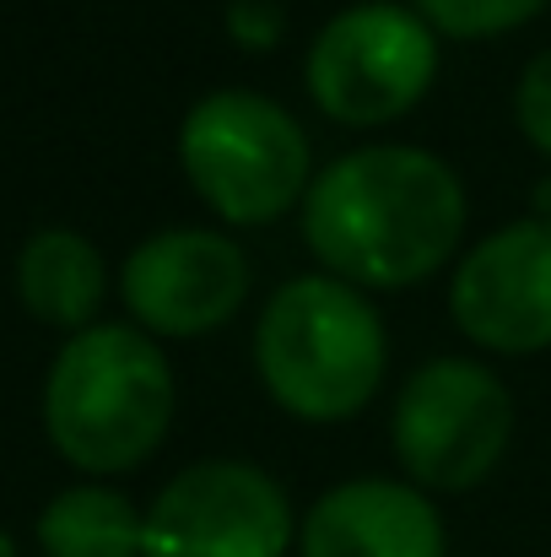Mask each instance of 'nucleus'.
Listing matches in <instances>:
<instances>
[{
	"instance_id": "nucleus-1",
	"label": "nucleus",
	"mask_w": 551,
	"mask_h": 557,
	"mask_svg": "<svg viewBox=\"0 0 551 557\" xmlns=\"http://www.w3.org/2000/svg\"><path fill=\"white\" fill-rule=\"evenodd\" d=\"M465 227L460 174L427 147H358L314 174L303 238L363 287H411L438 271Z\"/></svg>"
},
{
	"instance_id": "nucleus-2",
	"label": "nucleus",
	"mask_w": 551,
	"mask_h": 557,
	"mask_svg": "<svg viewBox=\"0 0 551 557\" xmlns=\"http://www.w3.org/2000/svg\"><path fill=\"white\" fill-rule=\"evenodd\" d=\"M174 422V369L136 325L76 331L43 379L49 444L92 476L141 466Z\"/></svg>"
},
{
	"instance_id": "nucleus-3",
	"label": "nucleus",
	"mask_w": 551,
	"mask_h": 557,
	"mask_svg": "<svg viewBox=\"0 0 551 557\" xmlns=\"http://www.w3.org/2000/svg\"><path fill=\"white\" fill-rule=\"evenodd\" d=\"M254 363L287 411L336 422L363 411L384 379V325L352 282L292 276L260 309Z\"/></svg>"
},
{
	"instance_id": "nucleus-4",
	"label": "nucleus",
	"mask_w": 551,
	"mask_h": 557,
	"mask_svg": "<svg viewBox=\"0 0 551 557\" xmlns=\"http://www.w3.org/2000/svg\"><path fill=\"white\" fill-rule=\"evenodd\" d=\"M179 163L227 222H271L314 185L298 114L249 87H216L184 114Z\"/></svg>"
},
{
	"instance_id": "nucleus-5",
	"label": "nucleus",
	"mask_w": 551,
	"mask_h": 557,
	"mask_svg": "<svg viewBox=\"0 0 551 557\" xmlns=\"http://www.w3.org/2000/svg\"><path fill=\"white\" fill-rule=\"evenodd\" d=\"M509 384L476 358H433L411 373L389 411V438L416 487L465 493L509 449Z\"/></svg>"
},
{
	"instance_id": "nucleus-6",
	"label": "nucleus",
	"mask_w": 551,
	"mask_h": 557,
	"mask_svg": "<svg viewBox=\"0 0 551 557\" xmlns=\"http://www.w3.org/2000/svg\"><path fill=\"white\" fill-rule=\"evenodd\" d=\"M438 71L433 22L395 0H358L309 44V92L341 125H384L405 114Z\"/></svg>"
},
{
	"instance_id": "nucleus-7",
	"label": "nucleus",
	"mask_w": 551,
	"mask_h": 557,
	"mask_svg": "<svg viewBox=\"0 0 551 557\" xmlns=\"http://www.w3.org/2000/svg\"><path fill=\"white\" fill-rule=\"evenodd\" d=\"M292 504L249 460H195L152 498L141 557H287Z\"/></svg>"
},
{
	"instance_id": "nucleus-8",
	"label": "nucleus",
	"mask_w": 551,
	"mask_h": 557,
	"mask_svg": "<svg viewBox=\"0 0 551 557\" xmlns=\"http://www.w3.org/2000/svg\"><path fill=\"white\" fill-rule=\"evenodd\" d=\"M454 325L492 352L551 347V222L519 216L492 227L449 282Z\"/></svg>"
},
{
	"instance_id": "nucleus-9",
	"label": "nucleus",
	"mask_w": 551,
	"mask_h": 557,
	"mask_svg": "<svg viewBox=\"0 0 551 557\" xmlns=\"http://www.w3.org/2000/svg\"><path fill=\"white\" fill-rule=\"evenodd\" d=\"M125 309L158 336H200L227 325L249 293V260L227 233L168 227L130 249L120 271Z\"/></svg>"
},
{
	"instance_id": "nucleus-10",
	"label": "nucleus",
	"mask_w": 551,
	"mask_h": 557,
	"mask_svg": "<svg viewBox=\"0 0 551 557\" xmlns=\"http://www.w3.org/2000/svg\"><path fill=\"white\" fill-rule=\"evenodd\" d=\"M298 547L303 557H443V520L422 487L358 476L303 515Z\"/></svg>"
},
{
	"instance_id": "nucleus-11",
	"label": "nucleus",
	"mask_w": 551,
	"mask_h": 557,
	"mask_svg": "<svg viewBox=\"0 0 551 557\" xmlns=\"http://www.w3.org/2000/svg\"><path fill=\"white\" fill-rule=\"evenodd\" d=\"M103 287H109L103 255L76 227H38L16 255V293H22L27 314L43 325H60L71 336L92 325Z\"/></svg>"
},
{
	"instance_id": "nucleus-12",
	"label": "nucleus",
	"mask_w": 551,
	"mask_h": 557,
	"mask_svg": "<svg viewBox=\"0 0 551 557\" xmlns=\"http://www.w3.org/2000/svg\"><path fill=\"white\" fill-rule=\"evenodd\" d=\"M147 515L114 487H65L38 515L43 557H141Z\"/></svg>"
},
{
	"instance_id": "nucleus-13",
	"label": "nucleus",
	"mask_w": 551,
	"mask_h": 557,
	"mask_svg": "<svg viewBox=\"0 0 551 557\" xmlns=\"http://www.w3.org/2000/svg\"><path fill=\"white\" fill-rule=\"evenodd\" d=\"M547 0H416V11L443 27V33H460V38H481V33H503V27H519L541 11Z\"/></svg>"
},
{
	"instance_id": "nucleus-14",
	"label": "nucleus",
	"mask_w": 551,
	"mask_h": 557,
	"mask_svg": "<svg viewBox=\"0 0 551 557\" xmlns=\"http://www.w3.org/2000/svg\"><path fill=\"white\" fill-rule=\"evenodd\" d=\"M514 114H519V131L551 152V49H541L530 65H525V76H519V87H514Z\"/></svg>"
},
{
	"instance_id": "nucleus-15",
	"label": "nucleus",
	"mask_w": 551,
	"mask_h": 557,
	"mask_svg": "<svg viewBox=\"0 0 551 557\" xmlns=\"http://www.w3.org/2000/svg\"><path fill=\"white\" fill-rule=\"evenodd\" d=\"M227 27H233V38H238V44L271 49V44L281 38L287 16H281V5H276V0H233V5H227Z\"/></svg>"
},
{
	"instance_id": "nucleus-16",
	"label": "nucleus",
	"mask_w": 551,
	"mask_h": 557,
	"mask_svg": "<svg viewBox=\"0 0 551 557\" xmlns=\"http://www.w3.org/2000/svg\"><path fill=\"white\" fill-rule=\"evenodd\" d=\"M536 206H541V216L551 222V180H541V189H536Z\"/></svg>"
},
{
	"instance_id": "nucleus-17",
	"label": "nucleus",
	"mask_w": 551,
	"mask_h": 557,
	"mask_svg": "<svg viewBox=\"0 0 551 557\" xmlns=\"http://www.w3.org/2000/svg\"><path fill=\"white\" fill-rule=\"evenodd\" d=\"M0 557H16V542H11L5 531H0Z\"/></svg>"
}]
</instances>
